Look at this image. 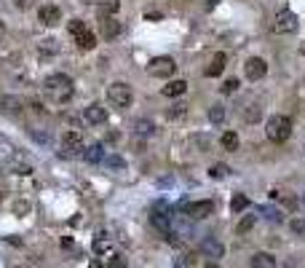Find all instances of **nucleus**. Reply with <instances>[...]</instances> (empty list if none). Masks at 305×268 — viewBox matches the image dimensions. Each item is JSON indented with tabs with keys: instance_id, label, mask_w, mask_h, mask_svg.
Returning <instances> with one entry per match:
<instances>
[{
	"instance_id": "nucleus-1",
	"label": "nucleus",
	"mask_w": 305,
	"mask_h": 268,
	"mask_svg": "<svg viewBox=\"0 0 305 268\" xmlns=\"http://www.w3.org/2000/svg\"><path fill=\"white\" fill-rule=\"evenodd\" d=\"M73 91H75L73 78L64 75V73H54V75H49L43 80V97L49 102H54V105L70 102V99H73Z\"/></svg>"
},
{
	"instance_id": "nucleus-2",
	"label": "nucleus",
	"mask_w": 305,
	"mask_h": 268,
	"mask_svg": "<svg viewBox=\"0 0 305 268\" xmlns=\"http://www.w3.org/2000/svg\"><path fill=\"white\" fill-rule=\"evenodd\" d=\"M265 134L271 142H287L289 134H292V121L287 115H271L265 123Z\"/></svg>"
},
{
	"instance_id": "nucleus-3",
	"label": "nucleus",
	"mask_w": 305,
	"mask_h": 268,
	"mask_svg": "<svg viewBox=\"0 0 305 268\" xmlns=\"http://www.w3.org/2000/svg\"><path fill=\"white\" fill-rule=\"evenodd\" d=\"M107 99L113 108H118V110H126L128 105H132L134 94H132V86L128 84H121V80H115V84L107 86Z\"/></svg>"
},
{
	"instance_id": "nucleus-4",
	"label": "nucleus",
	"mask_w": 305,
	"mask_h": 268,
	"mask_svg": "<svg viewBox=\"0 0 305 268\" xmlns=\"http://www.w3.org/2000/svg\"><path fill=\"white\" fill-rule=\"evenodd\" d=\"M174 70H177V65H174L171 56H156L147 65V73L152 78H169V75H174Z\"/></svg>"
},
{
	"instance_id": "nucleus-5",
	"label": "nucleus",
	"mask_w": 305,
	"mask_h": 268,
	"mask_svg": "<svg viewBox=\"0 0 305 268\" xmlns=\"http://www.w3.org/2000/svg\"><path fill=\"white\" fill-rule=\"evenodd\" d=\"M273 30L278 35H289L297 30V16L292 14V11H278L276 14V22H273Z\"/></svg>"
},
{
	"instance_id": "nucleus-6",
	"label": "nucleus",
	"mask_w": 305,
	"mask_h": 268,
	"mask_svg": "<svg viewBox=\"0 0 305 268\" xmlns=\"http://www.w3.org/2000/svg\"><path fill=\"white\" fill-rule=\"evenodd\" d=\"M182 212L187 215V217H193V220H204V217H209L214 212V204L212 201H193V204H185L182 207Z\"/></svg>"
},
{
	"instance_id": "nucleus-7",
	"label": "nucleus",
	"mask_w": 305,
	"mask_h": 268,
	"mask_svg": "<svg viewBox=\"0 0 305 268\" xmlns=\"http://www.w3.org/2000/svg\"><path fill=\"white\" fill-rule=\"evenodd\" d=\"M62 148H64V153L67 156H83V137H80L78 132H64L62 137Z\"/></svg>"
},
{
	"instance_id": "nucleus-8",
	"label": "nucleus",
	"mask_w": 305,
	"mask_h": 268,
	"mask_svg": "<svg viewBox=\"0 0 305 268\" xmlns=\"http://www.w3.org/2000/svg\"><path fill=\"white\" fill-rule=\"evenodd\" d=\"M244 73L249 80H260L268 73V65H265V59H260V56H249V59L244 62Z\"/></svg>"
},
{
	"instance_id": "nucleus-9",
	"label": "nucleus",
	"mask_w": 305,
	"mask_h": 268,
	"mask_svg": "<svg viewBox=\"0 0 305 268\" xmlns=\"http://www.w3.org/2000/svg\"><path fill=\"white\" fill-rule=\"evenodd\" d=\"M38 19H40V25L54 27L56 22L62 19V8H59V6H43V8L38 11Z\"/></svg>"
},
{
	"instance_id": "nucleus-10",
	"label": "nucleus",
	"mask_w": 305,
	"mask_h": 268,
	"mask_svg": "<svg viewBox=\"0 0 305 268\" xmlns=\"http://www.w3.org/2000/svg\"><path fill=\"white\" fill-rule=\"evenodd\" d=\"M86 121H89L91 126H99V123L107 121V110H104L99 102H91L89 108H86Z\"/></svg>"
},
{
	"instance_id": "nucleus-11",
	"label": "nucleus",
	"mask_w": 305,
	"mask_h": 268,
	"mask_svg": "<svg viewBox=\"0 0 305 268\" xmlns=\"http://www.w3.org/2000/svg\"><path fill=\"white\" fill-rule=\"evenodd\" d=\"M201 250H204V255H209V258H222V255H225V244L214 236H209V239H204Z\"/></svg>"
},
{
	"instance_id": "nucleus-12",
	"label": "nucleus",
	"mask_w": 305,
	"mask_h": 268,
	"mask_svg": "<svg viewBox=\"0 0 305 268\" xmlns=\"http://www.w3.org/2000/svg\"><path fill=\"white\" fill-rule=\"evenodd\" d=\"M185 91H187V80L185 78H177V80H169V84L161 89V94L163 97H182Z\"/></svg>"
},
{
	"instance_id": "nucleus-13",
	"label": "nucleus",
	"mask_w": 305,
	"mask_h": 268,
	"mask_svg": "<svg viewBox=\"0 0 305 268\" xmlns=\"http://www.w3.org/2000/svg\"><path fill=\"white\" fill-rule=\"evenodd\" d=\"M118 35H121V22L113 19V16H104L102 19V38L113 40V38H118Z\"/></svg>"
},
{
	"instance_id": "nucleus-14",
	"label": "nucleus",
	"mask_w": 305,
	"mask_h": 268,
	"mask_svg": "<svg viewBox=\"0 0 305 268\" xmlns=\"http://www.w3.org/2000/svg\"><path fill=\"white\" fill-rule=\"evenodd\" d=\"M225 65H228V56H225V54H214V59H212V65L204 70V75H206V78H217V75H222Z\"/></svg>"
},
{
	"instance_id": "nucleus-15",
	"label": "nucleus",
	"mask_w": 305,
	"mask_h": 268,
	"mask_svg": "<svg viewBox=\"0 0 305 268\" xmlns=\"http://www.w3.org/2000/svg\"><path fill=\"white\" fill-rule=\"evenodd\" d=\"M118 8H121V0H99V6H97V14L104 19V16H115L118 14Z\"/></svg>"
},
{
	"instance_id": "nucleus-16",
	"label": "nucleus",
	"mask_w": 305,
	"mask_h": 268,
	"mask_svg": "<svg viewBox=\"0 0 305 268\" xmlns=\"http://www.w3.org/2000/svg\"><path fill=\"white\" fill-rule=\"evenodd\" d=\"M252 268H276V258L271 252H257L252 258Z\"/></svg>"
},
{
	"instance_id": "nucleus-17",
	"label": "nucleus",
	"mask_w": 305,
	"mask_h": 268,
	"mask_svg": "<svg viewBox=\"0 0 305 268\" xmlns=\"http://www.w3.org/2000/svg\"><path fill=\"white\" fill-rule=\"evenodd\" d=\"M83 158L89 161V164H99V161H104V148L97 142V145H91L83 150Z\"/></svg>"
},
{
	"instance_id": "nucleus-18",
	"label": "nucleus",
	"mask_w": 305,
	"mask_h": 268,
	"mask_svg": "<svg viewBox=\"0 0 305 268\" xmlns=\"http://www.w3.org/2000/svg\"><path fill=\"white\" fill-rule=\"evenodd\" d=\"M220 145L225 150H230V153H233V150H238V134L236 132H225L220 137Z\"/></svg>"
},
{
	"instance_id": "nucleus-19",
	"label": "nucleus",
	"mask_w": 305,
	"mask_h": 268,
	"mask_svg": "<svg viewBox=\"0 0 305 268\" xmlns=\"http://www.w3.org/2000/svg\"><path fill=\"white\" fill-rule=\"evenodd\" d=\"M75 43L80 46V49H86V51H89V49H94V46H97V35L86 30V32H80L78 38H75Z\"/></svg>"
},
{
	"instance_id": "nucleus-20",
	"label": "nucleus",
	"mask_w": 305,
	"mask_h": 268,
	"mask_svg": "<svg viewBox=\"0 0 305 268\" xmlns=\"http://www.w3.org/2000/svg\"><path fill=\"white\" fill-rule=\"evenodd\" d=\"M38 51H40V56H54L56 51H59V46H56L54 38H46V40L38 43Z\"/></svg>"
},
{
	"instance_id": "nucleus-21",
	"label": "nucleus",
	"mask_w": 305,
	"mask_h": 268,
	"mask_svg": "<svg viewBox=\"0 0 305 268\" xmlns=\"http://www.w3.org/2000/svg\"><path fill=\"white\" fill-rule=\"evenodd\" d=\"M94 252L102 255V258H110V255H115L113 244H110L107 239H97V241H94Z\"/></svg>"
},
{
	"instance_id": "nucleus-22",
	"label": "nucleus",
	"mask_w": 305,
	"mask_h": 268,
	"mask_svg": "<svg viewBox=\"0 0 305 268\" xmlns=\"http://www.w3.org/2000/svg\"><path fill=\"white\" fill-rule=\"evenodd\" d=\"M150 220H152V225H156V228H161V231H163V234H169V231H171V223H169V215L152 212V215H150Z\"/></svg>"
},
{
	"instance_id": "nucleus-23",
	"label": "nucleus",
	"mask_w": 305,
	"mask_h": 268,
	"mask_svg": "<svg viewBox=\"0 0 305 268\" xmlns=\"http://www.w3.org/2000/svg\"><path fill=\"white\" fill-rule=\"evenodd\" d=\"M225 115H228L225 105H212V108H209V121H212V123H222V121H225Z\"/></svg>"
},
{
	"instance_id": "nucleus-24",
	"label": "nucleus",
	"mask_w": 305,
	"mask_h": 268,
	"mask_svg": "<svg viewBox=\"0 0 305 268\" xmlns=\"http://www.w3.org/2000/svg\"><path fill=\"white\" fill-rule=\"evenodd\" d=\"M246 204H249V201H246V196L244 193H236V196H233V201H230V209H233V212H244Z\"/></svg>"
},
{
	"instance_id": "nucleus-25",
	"label": "nucleus",
	"mask_w": 305,
	"mask_h": 268,
	"mask_svg": "<svg viewBox=\"0 0 305 268\" xmlns=\"http://www.w3.org/2000/svg\"><path fill=\"white\" fill-rule=\"evenodd\" d=\"M152 129H156V126H152V121H147V118H142V121L134 123V132H137V134H152Z\"/></svg>"
},
{
	"instance_id": "nucleus-26",
	"label": "nucleus",
	"mask_w": 305,
	"mask_h": 268,
	"mask_svg": "<svg viewBox=\"0 0 305 268\" xmlns=\"http://www.w3.org/2000/svg\"><path fill=\"white\" fill-rule=\"evenodd\" d=\"M209 174H212L214 180H222V177H228V174H230V169L225 164H214L212 169H209Z\"/></svg>"
},
{
	"instance_id": "nucleus-27",
	"label": "nucleus",
	"mask_w": 305,
	"mask_h": 268,
	"mask_svg": "<svg viewBox=\"0 0 305 268\" xmlns=\"http://www.w3.org/2000/svg\"><path fill=\"white\" fill-rule=\"evenodd\" d=\"M67 30H70V35H75V38H78L80 32H86V22H80V19H73V22H70V25H67Z\"/></svg>"
},
{
	"instance_id": "nucleus-28",
	"label": "nucleus",
	"mask_w": 305,
	"mask_h": 268,
	"mask_svg": "<svg viewBox=\"0 0 305 268\" xmlns=\"http://www.w3.org/2000/svg\"><path fill=\"white\" fill-rule=\"evenodd\" d=\"M236 89H238V78H228L225 84L220 86V91H222V94H233Z\"/></svg>"
},
{
	"instance_id": "nucleus-29",
	"label": "nucleus",
	"mask_w": 305,
	"mask_h": 268,
	"mask_svg": "<svg viewBox=\"0 0 305 268\" xmlns=\"http://www.w3.org/2000/svg\"><path fill=\"white\" fill-rule=\"evenodd\" d=\"M3 110H8V113H19V99L6 97V99H3Z\"/></svg>"
},
{
	"instance_id": "nucleus-30",
	"label": "nucleus",
	"mask_w": 305,
	"mask_h": 268,
	"mask_svg": "<svg viewBox=\"0 0 305 268\" xmlns=\"http://www.w3.org/2000/svg\"><path fill=\"white\" fill-rule=\"evenodd\" d=\"M252 225H254V217L249 215V217H244V220H241L236 231H238V234H246V231H252Z\"/></svg>"
},
{
	"instance_id": "nucleus-31",
	"label": "nucleus",
	"mask_w": 305,
	"mask_h": 268,
	"mask_svg": "<svg viewBox=\"0 0 305 268\" xmlns=\"http://www.w3.org/2000/svg\"><path fill=\"white\" fill-rule=\"evenodd\" d=\"M166 115H169V118H182V115H185V105H174Z\"/></svg>"
},
{
	"instance_id": "nucleus-32",
	"label": "nucleus",
	"mask_w": 305,
	"mask_h": 268,
	"mask_svg": "<svg viewBox=\"0 0 305 268\" xmlns=\"http://www.w3.org/2000/svg\"><path fill=\"white\" fill-rule=\"evenodd\" d=\"M107 167H110V169H123V158H121V156H110V158H107Z\"/></svg>"
},
{
	"instance_id": "nucleus-33",
	"label": "nucleus",
	"mask_w": 305,
	"mask_h": 268,
	"mask_svg": "<svg viewBox=\"0 0 305 268\" xmlns=\"http://www.w3.org/2000/svg\"><path fill=\"white\" fill-rule=\"evenodd\" d=\"M123 265H126V260L121 258L118 252H115V255H110V268H123Z\"/></svg>"
},
{
	"instance_id": "nucleus-34",
	"label": "nucleus",
	"mask_w": 305,
	"mask_h": 268,
	"mask_svg": "<svg viewBox=\"0 0 305 268\" xmlns=\"http://www.w3.org/2000/svg\"><path fill=\"white\" fill-rule=\"evenodd\" d=\"M292 231H295V234H305V220H292Z\"/></svg>"
},
{
	"instance_id": "nucleus-35",
	"label": "nucleus",
	"mask_w": 305,
	"mask_h": 268,
	"mask_svg": "<svg viewBox=\"0 0 305 268\" xmlns=\"http://www.w3.org/2000/svg\"><path fill=\"white\" fill-rule=\"evenodd\" d=\"M174 268H190V258H177L174 260Z\"/></svg>"
},
{
	"instance_id": "nucleus-36",
	"label": "nucleus",
	"mask_w": 305,
	"mask_h": 268,
	"mask_svg": "<svg viewBox=\"0 0 305 268\" xmlns=\"http://www.w3.org/2000/svg\"><path fill=\"white\" fill-rule=\"evenodd\" d=\"M32 3H35V0H16L19 8H32Z\"/></svg>"
},
{
	"instance_id": "nucleus-37",
	"label": "nucleus",
	"mask_w": 305,
	"mask_h": 268,
	"mask_svg": "<svg viewBox=\"0 0 305 268\" xmlns=\"http://www.w3.org/2000/svg\"><path fill=\"white\" fill-rule=\"evenodd\" d=\"M62 247H64V250H75V244H73V239H64Z\"/></svg>"
},
{
	"instance_id": "nucleus-38",
	"label": "nucleus",
	"mask_w": 305,
	"mask_h": 268,
	"mask_svg": "<svg viewBox=\"0 0 305 268\" xmlns=\"http://www.w3.org/2000/svg\"><path fill=\"white\" fill-rule=\"evenodd\" d=\"M3 38H6V25L0 22V40H3Z\"/></svg>"
},
{
	"instance_id": "nucleus-39",
	"label": "nucleus",
	"mask_w": 305,
	"mask_h": 268,
	"mask_svg": "<svg viewBox=\"0 0 305 268\" xmlns=\"http://www.w3.org/2000/svg\"><path fill=\"white\" fill-rule=\"evenodd\" d=\"M204 268H220V265H217V263H206Z\"/></svg>"
},
{
	"instance_id": "nucleus-40",
	"label": "nucleus",
	"mask_w": 305,
	"mask_h": 268,
	"mask_svg": "<svg viewBox=\"0 0 305 268\" xmlns=\"http://www.w3.org/2000/svg\"><path fill=\"white\" fill-rule=\"evenodd\" d=\"M89 268H102V265H99V263H97V260H94V263H91V265H89Z\"/></svg>"
},
{
	"instance_id": "nucleus-41",
	"label": "nucleus",
	"mask_w": 305,
	"mask_h": 268,
	"mask_svg": "<svg viewBox=\"0 0 305 268\" xmlns=\"http://www.w3.org/2000/svg\"><path fill=\"white\" fill-rule=\"evenodd\" d=\"M300 54H305V43H302V46H300Z\"/></svg>"
},
{
	"instance_id": "nucleus-42",
	"label": "nucleus",
	"mask_w": 305,
	"mask_h": 268,
	"mask_svg": "<svg viewBox=\"0 0 305 268\" xmlns=\"http://www.w3.org/2000/svg\"><path fill=\"white\" fill-rule=\"evenodd\" d=\"M0 201H3V199H0Z\"/></svg>"
}]
</instances>
